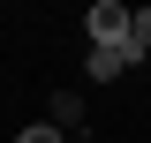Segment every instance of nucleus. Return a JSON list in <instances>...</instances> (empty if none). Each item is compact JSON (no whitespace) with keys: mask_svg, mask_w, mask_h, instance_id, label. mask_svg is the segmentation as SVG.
I'll use <instances>...</instances> for the list:
<instances>
[{"mask_svg":"<svg viewBox=\"0 0 151 143\" xmlns=\"http://www.w3.org/2000/svg\"><path fill=\"white\" fill-rule=\"evenodd\" d=\"M83 30H91V45H121V38L136 30V8H121V0H91V8H83Z\"/></svg>","mask_w":151,"mask_h":143,"instance_id":"f257e3e1","label":"nucleus"},{"mask_svg":"<svg viewBox=\"0 0 151 143\" xmlns=\"http://www.w3.org/2000/svg\"><path fill=\"white\" fill-rule=\"evenodd\" d=\"M136 60H144V53H136L129 38H121V45H91V60H83V75H91V83H113V75H129Z\"/></svg>","mask_w":151,"mask_h":143,"instance_id":"f03ea898","label":"nucleus"},{"mask_svg":"<svg viewBox=\"0 0 151 143\" xmlns=\"http://www.w3.org/2000/svg\"><path fill=\"white\" fill-rule=\"evenodd\" d=\"M76 121H83V98L60 90V98H53V128H76Z\"/></svg>","mask_w":151,"mask_h":143,"instance_id":"7ed1b4c3","label":"nucleus"},{"mask_svg":"<svg viewBox=\"0 0 151 143\" xmlns=\"http://www.w3.org/2000/svg\"><path fill=\"white\" fill-rule=\"evenodd\" d=\"M129 45H136V53H151V8H136V30H129Z\"/></svg>","mask_w":151,"mask_h":143,"instance_id":"20e7f679","label":"nucleus"},{"mask_svg":"<svg viewBox=\"0 0 151 143\" xmlns=\"http://www.w3.org/2000/svg\"><path fill=\"white\" fill-rule=\"evenodd\" d=\"M15 143H60V128H53V121H30V128H23Z\"/></svg>","mask_w":151,"mask_h":143,"instance_id":"39448f33","label":"nucleus"}]
</instances>
